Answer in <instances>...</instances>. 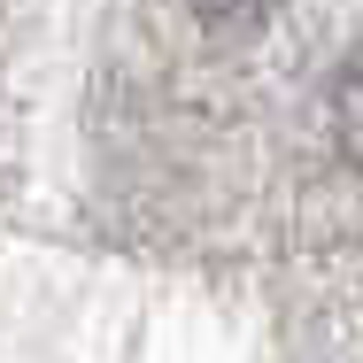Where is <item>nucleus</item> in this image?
<instances>
[{
    "instance_id": "f257e3e1",
    "label": "nucleus",
    "mask_w": 363,
    "mask_h": 363,
    "mask_svg": "<svg viewBox=\"0 0 363 363\" xmlns=\"http://www.w3.org/2000/svg\"><path fill=\"white\" fill-rule=\"evenodd\" d=\"M333 147L363 170V62H348L333 85Z\"/></svg>"
},
{
    "instance_id": "f03ea898",
    "label": "nucleus",
    "mask_w": 363,
    "mask_h": 363,
    "mask_svg": "<svg viewBox=\"0 0 363 363\" xmlns=\"http://www.w3.org/2000/svg\"><path fill=\"white\" fill-rule=\"evenodd\" d=\"M201 16H209L217 31H240V23H255V16H263V0H201Z\"/></svg>"
}]
</instances>
